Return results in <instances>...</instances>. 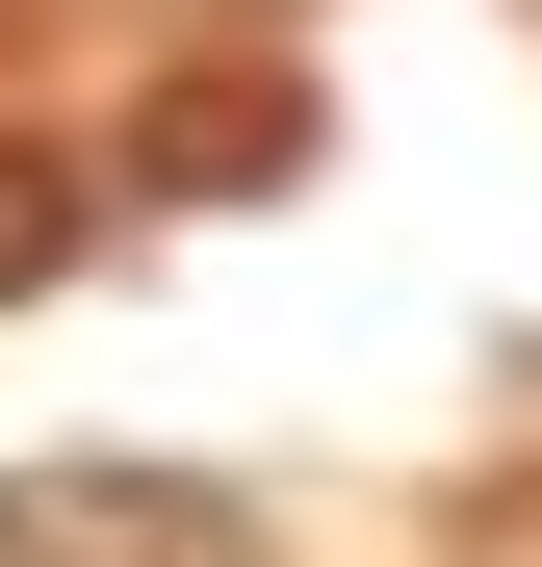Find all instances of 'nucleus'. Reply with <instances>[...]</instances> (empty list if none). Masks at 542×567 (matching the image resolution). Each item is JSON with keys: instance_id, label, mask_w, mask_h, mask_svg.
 Returning <instances> with one entry per match:
<instances>
[{"instance_id": "nucleus-1", "label": "nucleus", "mask_w": 542, "mask_h": 567, "mask_svg": "<svg viewBox=\"0 0 542 567\" xmlns=\"http://www.w3.org/2000/svg\"><path fill=\"white\" fill-rule=\"evenodd\" d=\"M0 567H155V516H130V491H27V516H0Z\"/></svg>"}]
</instances>
